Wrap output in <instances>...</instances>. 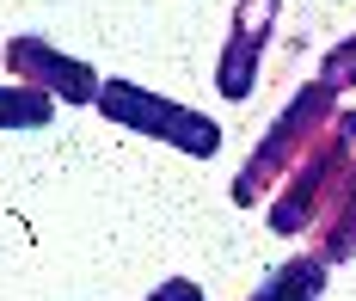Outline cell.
I'll return each instance as SVG.
<instances>
[{
    "label": "cell",
    "mask_w": 356,
    "mask_h": 301,
    "mask_svg": "<svg viewBox=\"0 0 356 301\" xmlns=\"http://www.w3.org/2000/svg\"><path fill=\"white\" fill-rule=\"evenodd\" d=\"M356 111H338V123L325 129L314 148L301 154L295 166H289V179L277 185V197H270V209H264V222H270V234H283V240H295V234H307V227L325 215V203H332V190H338V179L356 166Z\"/></svg>",
    "instance_id": "2"
},
{
    "label": "cell",
    "mask_w": 356,
    "mask_h": 301,
    "mask_svg": "<svg viewBox=\"0 0 356 301\" xmlns=\"http://www.w3.org/2000/svg\"><path fill=\"white\" fill-rule=\"evenodd\" d=\"M49 117H56V99L49 92H37L25 80L0 86V129H43Z\"/></svg>",
    "instance_id": "8"
},
{
    "label": "cell",
    "mask_w": 356,
    "mask_h": 301,
    "mask_svg": "<svg viewBox=\"0 0 356 301\" xmlns=\"http://www.w3.org/2000/svg\"><path fill=\"white\" fill-rule=\"evenodd\" d=\"M277 13H283V0H234V25H227L221 62H215L221 99H252V86H258V56H264V43L277 31Z\"/></svg>",
    "instance_id": "5"
},
{
    "label": "cell",
    "mask_w": 356,
    "mask_h": 301,
    "mask_svg": "<svg viewBox=\"0 0 356 301\" xmlns=\"http://www.w3.org/2000/svg\"><path fill=\"white\" fill-rule=\"evenodd\" d=\"M142 301H203V283H191V277H166L154 295H142Z\"/></svg>",
    "instance_id": "10"
},
{
    "label": "cell",
    "mask_w": 356,
    "mask_h": 301,
    "mask_svg": "<svg viewBox=\"0 0 356 301\" xmlns=\"http://www.w3.org/2000/svg\"><path fill=\"white\" fill-rule=\"evenodd\" d=\"M338 99H344V92H338L332 80H307V86L283 105V117H277V123L264 129V142L252 148V160L234 172V203H240V209L277 197V185L289 179V166L338 123Z\"/></svg>",
    "instance_id": "1"
},
{
    "label": "cell",
    "mask_w": 356,
    "mask_h": 301,
    "mask_svg": "<svg viewBox=\"0 0 356 301\" xmlns=\"http://www.w3.org/2000/svg\"><path fill=\"white\" fill-rule=\"evenodd\" d=\"M325 277H332V264H325L320 252H295V259H283L246 301H320Z\"/></svg>",
    "instance_id": "6"
},
{
    "label": "cell",
    "mask_w": 356,
    "mask_h": 301,
    "mask_svg": "<svg viewBox=\"0 0 356 301\" xmlns=\"http://www.w3.org/2000/svg\"><path fill=\"white\" fill-rule=\"evenodd\" d=\"M314 227H320V259L325 264L356 259V166L338 179V190H332V203H325V215Z\"/></svg>",
    "instance_id": "7"
},
{
    "label": "cell",
    "mask_w": 356,
    "mask_h": 301,
    "mask_svg": "<svg viewBox=\"0 0 356 301\" xmlns=\"http://www.w3.org/2000/svg\"><path fill=\"white\" fill-rule=\"evenodd\" d=\"M99 117L123 123V129H142V136H160V142H172L191 160H215L221 154V123L215 117L191 111L178 99H160V92H147L136 80H105L99 86Z\"/></svg>",
    "instance_id": "3"
},
{
    "label": "cell",
    "mask_w": 356,
    "mask_h": 301,
    "mask_svg": "<svg viewBox=\"0 0 356 301\" xmlns=\"http://www.w3.org/2000/svg\"><path fill=\"white\" fill-rule=\"evenodd\" d=\"M6 68H13V80L49 92L56 105H99V86H105V74L92 62H80V56H68V49H56L43 38H13L6 43Z\"/></svg>",
    "instance_id": "4"
},
{
    "label": "cell",
    "mask_w": 356,
    "mask_h": 301,
    "mask_svg": "<svg viewBox=\"0 0 356 301\" xmlns=\"http://www.w3.org/2000/svg\"><path fill=\"white\" fill-rule=\"evenodd\" d=\"M320 80H332L338 92H350V86H356V31H350L344 43H338V49H325V62H320Z\"/></svg>",
    "instance_id": "9"
}]
</instances>
